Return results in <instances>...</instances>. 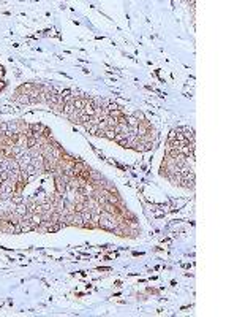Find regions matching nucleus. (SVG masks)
<instances>
[{"label":"nucleus","instance_id":"nucleus-8","mask_svg":"<svg viewBox=\"0 0 237 317\" xmlns=\"http://www.w3.org/2000/svg\"><path fill=\"white\" fill-rule=\"evenodd\" d=\"M114 136H115V130H114V129H106V130H104V138L114 140Z\"/></svg>","mask_w":237,"mask_h":317},{"label":"nucleus","instance_id":"nucleus-10","mask_svg":"<svg viewBox=\"0 0 237 317\" xmlns=\"http://www.w3.org/2000/svg\"><path fill=\"white\" fill-rule=\"evenodd\" d=\"M0 133L2 135L8 133V122H0Z\"/></svg>","mask_w":237,"mask_h":317},{"label":"nucleus","instance_id":"nucleus-11","mask_svg":"<svg viewBox=\"0 0 237 317\" xmlns=\"http://www.w3.org/2000/svg\"><path fill=\"white\" fill-rule=\"evenodd\" d=\"M0 179H2V181H8L10 179V171H0Z\"/></svg>","mask_w":237,"mask_h":317},{"label":"nucleus","instance_id":"nucleus-5","mask_svg":"<svg viewBox=\"0 0 237 317\" xmlns=\"http://www.w3.org/2000/svg\"><path fill=\"white\" fill-rule=\"evenodd\" d=\"M71 225H76V227H81L84 228V220L81 217V213H73V220H71Z\"/></svg>","mask_w":237,"mask_h":317},{"label":"nucleus","instance_id":"nucleus-4","mask_svg":"<svg viewBox=\"0 0 237 317\" xmlns=\"http://www.w3.org/2000/svg\"><path fill=\"white\" fill-rule=\"evenodd\" d=\"M86 102H87V98H84V97H77V98H74V100H73V106H74V109H77V111L84 109Z\"/></svg>","mask_w":237,"mask_h":317},{"label":"nucleus","instance_id":"nucleus-12","mask_svg":"<svg viewBox=\"0 0 237 317\" xmlns=\"http://www.w3.org/2000/svg\"><path fill=\"white\" fill-rule=\"evenodd\" d=\"M3 75H5V70H3L2 65H0V78H3Z\"/></svg>","mask_w":237,"mask_h":317},{"label":"nucleus","instance_id":"nucleus-3","mask_svg":"<svg viewBox=\"0 0 237 317\" xmlns=\"http://www.w3.org/2000/svg\"><path fill=\"white\" fill-rule=\"evenodd\" d=\"M14 213L24 217V216H25V214L29 213V209H27V203H25V202H22V203H18V205L14 206Z\"/></svg>","mask_w":237,"mask_h":317},{"label":"nucleus","instance_id":"nucleus-6","mask_svg":"<svg viewBox=\"0 0 237 317\" xmlns=\"http://www.w3.org/2000/svg\"><path fill=\"white\" fill-rule=\"evenodd\" d=\"M8 133H19V122H8Z\"/></svg>","mask_w":237,"mask_h":317},{"label":"nucleus","instance_id":"nucleus-13","mask_svg":"<svg viewBox=\"0 0 237 317\" xmlns=\"http://www.w3.org/2000/svg\"><path fill=\"white\" fill-rule=\"evenodd\" d=\"M0 182H2V179H0Z\"/></svg>","mask_w":237,"mask_h":317},{"label":"nucleus","instance_id":"nucleus-7","mask_svg":"<svg viewBox=\"0 0 237 317\" xmlns=\"http://www.w3.org/2000/svg\"><path fill=\"white\" fill-rule=\"evenodd\" d=\"M133 117L136 119L138 122H144V121H145V116H144L142 111H134V113H133Z\"/></svg>","mask_w":237,"mask_h":317},{"label":"nucleus","instance_id":"nucleus-9","mask_svg":"<svg viewBox=\"0 0 237 317\" xmlns=\"http://www.w3.org/2000/svg\"><path fill=\"white\" fill-rule=\"evenodd\" d=\"M127 124H128V127H136L139 122L136 121V119H134L133 116H127Z\"/></svg>","mask_w":237,"mask_h":317},{"label":"nucleus","instance_id":"nucleus-2","mask_svg":"<svg viewBox=\"0 0 237 317\" xmlns=\"http://www.w3.org/2000/svg\"><path fill=\"white\" fill-rule=\"evenodd\" d=\"M149 130H150V125H149V122H147V121L139 122V124L136 125V133H138V136H139V138H141V136H144V135H147V133H149Z\"/></svg>","mask_w":237,"mask_h":317},{"label":"nucleus","instance_id":"nucleus-1","mask_svg":"<svg viewBox=\"0 0 237 317\" xmlns=\"http://www.w3.org/2000/svg\"><path fill=\"white\" fill-rule=\"evenodd\" d=\"M89 167L82 162V160H74L73 162V175L74 176H81L84 171H87Z\"/></svg>","mask_w":237,"mask_h":317}]
</instances>
